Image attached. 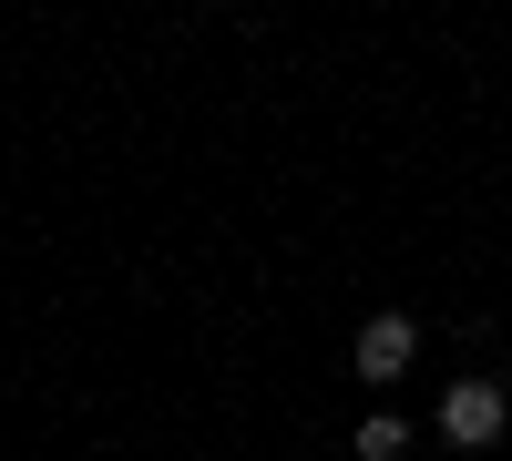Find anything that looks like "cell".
Masks as SVG:
<instances>
[{"mask_svg":"<svg viewBox=\"0 0 512 461\" xmlns=\"http://www.w3.org/2000/svg\"><path fill=\"white\" fill-rule=\"evenodd\" d=\"M410 349H420V328H410L400 308H379V318L359 328V349H349V359H359V380H369V390H390L400 369H410Z\"/></svg>","mask_w":512,"mask_h":461,"instance_id":"cell-2","label":"cell"},{"mask_svg":"<svg viewBox=\"0 0 512 461\" xmlns=\"http://www.w3.org/2000/svg\"><path fill=\"white\" fill-rule=\"evenodd\" d=\"M502 421H512V400H502L492 380H451V400H441V441H451V451L502 441Z\"/></svg>","mask_w":512,"mask_h":461,"instance_id":"cell-1","label":"cell"},{"mask_svg":"<svg viewBox=\"0 0 512 461\" xmlns=\"http://www.w3.org/2000/svg\"><path fill=\"white\" fill-rule=\"evenodd\" d=\"M410 451V421H390V410H369L359 421V461H400Z\"/></svg>","mask_w":512,"mask_h":461,"instance_id":"cell-3","label":"cell"}]
</instances>
